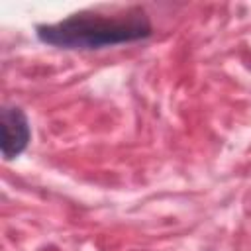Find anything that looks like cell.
Instances as JSON below:
<instances>
[{
    "mask_svg": "<svg viewBox=\"0 0 251 251\" xmlns=\"http://www.w3.org/2000/svg\"><path fill=\"white\" fill-rule=\"evenodd\" d=\"M153 31L149 16L139 6H100L75 12L55 24L35 27L37 39L59 49H104L133 43Z\"/></svg>",
    "mask_w": 251,
    "mask_h": 251,
    "instance_id": "cell-1",
    "label": "cell"
},
{
    "mask_svg": "<svg viewBox=\"0 0 251 251\" xmlns=\"http://www.w3.org/2000/svg\"><path fill=\"white\" fill-rule=\"evenodd\" d=\"M0 129H2V155L6 161H12L20 157L31 137V127L25 112L18 106H4L2 110V120H0Z\"/></svg>",
    "mask_w": 251,
    "mask_h": 251,
    "instance_id": "cell-2",
    "label": "cell"
}]
</instances>
